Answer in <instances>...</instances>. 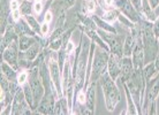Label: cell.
Segmentation results:
<instances>
[{
    "label": "cell",
    "mask_w": 159,
    "mask_h": 115,
    "mask_svg": "<svg viewBox=\"0 0 159 115\" xmlns=\"http://www.w3.org/2000/svg\"><path fill=\"white\" fill-rule=\"evenodd\" d=\"M102 86H103V92L105 95V105L108 111H114L116 104L120 100V92L116 86V81L112 78L108 73H104L99 77Z\"/></svg>",
    "instance_id": "6da1fadb"
},
{
    "label": "cell",
    "mask_w": 159,
    "mask_h": 115,
    "mask_svg": "<svg viewBox=\"0 0 159 115\" xmlns=\"http://www.w3.org/2000/svg\"><path fill=\"white\" fill-rule=\"evenodd\" d=\"M108 58L110 55L107 54V51L97 48L96 50L95 58L92 60V70H91V82L98 81L99 77L103 75L108 64Z\"/></svg>",
    "instance_id": "7a4b0ae2"
},
{
    "label": "cell",
    "mask_w": 159,
    "mask_h": 115,
    "mask_svg": "<svg viewBox=\"0 0 159 115\" xmlns=\"http://www.w3.org/2000/svg\"><path fill=\"white\" fill-rule=\"evenodd\" d=\"M99 36L103 38V40L108 45L111 53H114L116 55H119L122 58L123 56V50H122V44L120 42L119 37L116 36V33H107L105 30H100Z\"/></svg>",
    "instance_id": "3957f363"
},
{
    "label": "cell",
    "mask_w": 159,
    "mask_h": 115,
    "mask_svg": "<svg viewBox=\"0 0 159 115\" xmlns=\"http://www.w3.org/2000/svg\"><path fill=\"white\" fill-rule=\"evenodd\" d=\"M148 90H147V100H145V105L144 108H152V111H150V114H155V101L157 99V95H159V74L153 81L151 82V84H147Z\"/></svg>",
    "instance_id": "277c9868"
},
{
    "label": "cell",
    "mask_w": 159,
    "mask_h": 115,
    "mask_svg": "<svg viewBox=\"0 0 159 115\" xmlns=\"http://www.w3.org/2000/svg\"><path fill=\"white\" fill-rule=\"evenodd\" d=\"M30 86H31V91L34 95V100H35V108H37L38 104L40 100L43 99L44 95V87L43 84L40 83L39 77L37 75V70H32L30 73Z\"/></svg>",
    "instance_id": "5b68a950"
},
{
    "label": "cell",
    "mask_w": 159,
    "mask_h": 115,
    "mask_svg": "<svg viewBox=\"0 0 159 115\" xmlns=\"http://www.w3.org/2000/svg\"><path fill=\"white\" fill-rule=\"evenodd\" d=\"M116 6L122 12L125 16H127L129 21L131 22H139V13L136 11V8L133 6L129 0H116Z\"/></svg>",
    "instance_id": "8992f818"
},
{
    "label": "cell",
    "mask_w": 159,
    "mask_h": 115,
    "mask_svg": "<svg viewBox=\"0 0 159 115\" xmlns=\"http://www.w3.org/2000/svg\"><path fill=\"white\" fill-rule=\"evenodd\" d=\"M107 69L110 76L114 81H116L118 77L121 75V56L116 55L114 53H111V55L108 58Z\"/></svg>",
    "instance_id": "52a82bcc"
},
{
    "label": "cell",
    "mask_w": 159,
    "mask_h": 115,
    "mask_svg": "<svg viewBox=\"0 0 159 115\" xmlns=\"http://www.w3.org/2000/svg\"><path fill=\"white\" fill-rule=\"evenodd\" d=\"M24 99H25L24 92L22 90H19L15 93V97H14V100H13V106H12L13 114H29L30 113L27 109Z\"/></svg>",
    "instance_id": "ba28073f"
},
{
    "label": "cell",
    "mask_w": 159,
    "mask_h": 115,
    "mask_svg": "<svg viewBox=\"0 0 159 115\" xmlns=\"http://www.w3.org/2000/svg\"><path fill=\"white\" fill-rule=\"evenodd\" d=\"M54 106H56V104H54L53 97H52L51 92L48 91V93H46L45 97L40 100L37 108L43 114H52V113H54Z\"/></svg>",
    "instance_id": "9c48e42d"
},
{
    "label": "cell",
    "mask_w": 159,
    "mask_h": 115,
    "mask_svg": "<svg viewBox=\"0 0 159 115\" xmlns=\"http://www.w3.org/2000/svg\"><path fill=\"white\" fill-rule=\"evenodd\" d=\"M48 67H50V75H51V78L52 81H53V84L56 85V89L57 91H58V93L59 95H61V89H60V66L58 64V62H57L56 60L53 59V58H51V60H50V62H48Z\"/></svg>",
    "instance_id": "30bf717a"
},
{
    "label": "cell",
    "mask_w": 159,
    "mask_h": 115,
    "mask_svg": "<svg viewBox=\"0 0 159 115\" xmlns=\"http://www.w3.org/2000/svg\"><path fill=\"white\" fill-rule=\"evenodd\" d=\"M134 72V64H133V60L129 56H122L121 58V77L125 81H127L130 75Z\"/></svg>",
    "instance_id": "8fae6325"
},
{
    "label": "cell",
    "mask_w": 159,
    "mask_h": 115,
    "mask_svg": "<svg viewBox=\"0 0 159 115\" xmlns=\"http://www.w3.org/2000/svg\"><path fill=\"white\" fill-rule=\"evenodd\" d=\"M4 59L9 64H13L14 68H16V61H17V48H16L15 42L8 45V47L4 51Z\"/></svg>",
    "instance_id": "7c38bea8"
},
{
    "label": "cell",
    "mask_w": 159,
    "mask_h": 115,
    "mask_svg": "<svg viewBox=\"0 0 159 115\" xmlns=\"http://www.w3.org/2000/svg\"><path fill=\"white\" fill-rule=\"evenodd\" d=\"M95 98H96V82H91L90 85L88 86L87 91V105L88 109L93 112L95 109Z\"/></svg>",
    "instance_id": "4fadbf2b"
},
{
    "label": "cell",
    "mask_w": 159,
    "mask_h": 115,
    "mask_svg": "<svg viewBox=\"0 0 159 115\" xmlns=\"http://www.w3.org/2000/svg\"><path fill=\"white\" fill-rule=\"evenodd\" d=\"M136 42H137V39L134 36H131V35L126 37L125 44H123V47H122L123 56H130L133 54V51H134V48L136 46Z\"/></svg>",
    "instance_id": "5bb4252c"
},
{
    "label": "cell",
    "mask_w": 159,
    "mask_h": 115,
    "mask_svg": "<svg viewBox=\"0 0 159 115\" xmlns=\"http://www.w3.org/2000/svg\"><path fill=\"white\" fill-rule=\"evenodd\" d=\"M14 38H15V33L13 31V29L9 27L7 29L6 33L4 35L2 40H1V52H4L8 47V45L12 43V42H14Z\"/></svg>",
    "instance_id": "9a60e30c"
},
{
    "label": "cell",
    "mask_w": 159,
    "mask_h": 115,
    "mask_svg": "<svg viewBox=\"0 0 159 115\" xmlns=\"http://www.w3.org/2000/svg\"><path fill=\"white\" fill-rule=\"evenodd\" d=\"M36 43L34 38L31 37H28L25 35H22L20 37V42H19V47H20L21 51H27L29 47H31L34 44Z\"/></svg>",
    "instance_id": "2e32d148"
},
{
    "label": "cell",
    "mask_w": 159,
    "mask_h": 115,
    "mask_svg": "<svg viewBox=\"0 0 159 115\" xmlns=\"http://www.w3.org/2000/svg\"><path fill=\"white\" fill-rule=\"evenodd\" d=\"M141 12H143L145 14V16L148 17L149 21H155L157 19L153 11H152L151 6L149 4V0H142V9H141Z\"/></svg>",
    "instance_id": "e0dca14e"
},
{
    "label": "cell",
    "mask_w": 159,
    "mask_h": 115,
    "mask_svg": "<svg viewBox=\"0 0 159 115\" xmlns=\"http://www.w3.org/2000/svg\"><path fill=\"white\" fill-rule=\"evenodd\" d=\"M119 12L116 11V9H110L107 12H105L103 14V20L106 21L107 23H113V22H116V20H119Z\"/></svg>",
    "instance_id": "ac0fdd59"
},
{
    "label": "cell",
    "mask_w": 159,
    "mask_h": 115,
    "mask_svg": "<svg viewBox=\"0 0 159 115\" xmlns=\"http://www.w3.org/2000/svg\"><path fill=\"white\" fill-rule=\"evenodd\" d=\"M1 69H2V74H4V75L7 77L9 82H13V81H15L16 73H15V70H14L12 67H9V66L6 64V62H2V64H1Z\"/></svg>",
    "instance_id": "d6986e66"
},
{
    "label": "cell",
    "mask_w": 159,
    "mask_h": 115,
    "mask_svg": "<svg viewBox=\"0 0 159 115\" xmlns=\"http://www.w3.org/2000/svg\"><path fill=\"white\" fill-rule=\"evenodd\" d=\"M92 20L95 21V23L97 24L99 28L103 29V30L116 33V29L113 28V27H111V25H110V23H107L106 21H105V22H103V20H102V19H99L97 15H92Z\"/></svg>",
    "instance_id": "ffe728a7"
},
{
    "label": "cell",
    "mask_w": 159,
    "mask_h": 115,
    "mask_svg": "<svg viewBox=\"0 0 159 115\" xmlns=\"http://www.w3.org/2000/svg\"><path fill=\"white\" fill-rule=\"evenodd\" d=\"M38 50H39V46H38V44L37 43H35L31 47H29L28 50L25 51V53H24V58L28 60V61H32V60L37 56Z\"/></svg>",
    "instance_id": "44dd1931"
},
{
    "label": "cell",
    "mask_w": 159,
    "mask_h": 115,
    "mask_svg": "<svg viewBox=\"0 0 159 115\" xmlns=\"http://www.w3.org/2000/svg\"><path fill=\"white\" fill-rule=\"evenodd\" d=\"M15 29H16V32L20 33L21 36H22V35H31L32 33L30 28H29V25H27L23 20H21L17 22V24L15 25Z\"/></svg>",
    "instance_id": "7402d4cb"
},
{
    "label": "cell",
    "mask_w": 159,
    "mask_h": 115,
    "mask_svg": "<svg viewBox=\"0 0 159 115\" xmlns=\"http://www.w3.org/2000/svg\"><path fill=\"white\" fill-rule=\"evenodd\" d=\"M23 92H24V95H25V100H27V103H28L31 107L35 108V100H34V95H32L30 84H25V85H24Z\"/></svg>",
    "instance_id": "603a6c76"
},
{
    "label": "cell",
    "mask_w": 159,
    "mask_h": 115,
    "mask_svg": "<svg viewBox=\"0 0 159 115\" xmlns=\"http://www.w3.org/2000/svg\"><path fill=\"white\" fill-rule=\"evenodd\" d=\"M7 4L6 0H1V32H4L6 23H7Z\"/></svg>",
    "instance_id": "cb8c5ba5"
},
{
    "label": "cell",
    "mask_w": 159,
    "mask_h": 115,
    "mask_svg": "<svg viewBox=\"0 0 159 115\" xmlns=\"http://www.w3.org/2000/svg\"><path fill=\"white\" fill-rule=\"evenodd\" d=\"M126 82V81H125ZM125 90H126V95H127V104H128V114H137L139 112L136 111L135 106H134V100H131L133 98H131L130 95V92H129V90H128V87L126 86V84H125Z\"/></svg>",
    "instance_id": "d4e9b609"
},
{
    "label": "cell",
    "mask_w": 159,
    "mask_h": 115,
    "mask_svg": "<svg viewBox=\"0 0 159 115\" xmlns=\"http://www.w3.org/2000/svg\"><path fill=\"white\" fill-rule=\"evenodd\" d=\"M96 9L95 0H84L83 1V12L84 13H93Z\"/></svg>",
    "instance_id": "484cf974"
},
{
    "label": "cell",
    "mask_w": 159,
    "mask_h": 115,
    "mask_svg": "<svg viewBox=\"0 0 159 115\" xmlns=\"http://www.w3.org/2000/svg\"><path fill=\"white\" fill-rule=\"evenodd\" d=\"M25 20H27V22H28V24L31 27L32 30H35V31H40V27L38 25V23H37V21L34 19V16H31L30 14L29 15H25Z\"/></svg>",
    "instance_id": "4316f807"
},
{
    "label": "cell",
    "mask_w": 159,
    "mask_h": 115,
    "mask_svg": "<svg viewBox=\"0 0 159 115\" xmlns=\"http://www.w3.org/2000/svg\"><path fill=\"white\" fill-rule=\"evenodd\" d=\"M20 11L23 15H29V14H30V11H31V4H30L29 1H27V0H24L23 2L21 4Z\"/></svg>",
    "instance_id": "83f0119b"
},
{
    "label": "cell",
    "mask_w": 159,
    "mask_h": 115,
    "mask_svg": "<svg viewBox=\"0 0 159 115\" xmlns=\"http://www.w3.org/2000/svg\"><path fill=\"white\" fill-rule=\"evenodd\" d=\"M62 46V38H56V39H53L50 44V48L53 50V51H58L60 47Z\"/></svg>",
    "instance_id": "f1b7e54d"
},
{
    "label": "cell",
    "mask_w": 159,
    "mask_h": 115,
    "mask_svg": "<svg viewBox=\"0 0 159 115\" xmlns=\"http://www.w3.org/2000/svg\"><path fill=\"white\" fill-rule=\"evenodd\" d=\"M76 99H77V103L79 104H81V105H85V103H87V95H85V92L82 91V90L77 91Z\"/></svg>",
    "instance_id": "f546056e"
},
{
    "label": "cell",
    "mask_w": 159,
    "mask_h": 115,
    "mask_svg": "<svg viewBox=\"0 0 159 115\" xmlns=\"http://www.w3.org/2000/svg\"><path fill=\"white\" fill-rule=\"evenodd\" d=\"M76 2V0H60L59 4L62 8H70L72 6H74V4Z\"/></svg>",
    "instance_id": "4dcf8cb0"
},
{
    "label": "cell",
    "mask_w": 159,
    "mask_h": 115,
    "mask_svg": "<svg viewBox=\"0 0 159 115\" xmlns=\"http://www.w3.org/2000/svg\"><path fill=\"white\" fill-rule=\"evenodd\" d=\"M66 15L65 13H62L61 15L58 17V21H57V28H64V25H66Z\"/></svg>",
    "instance_id": "1f68e13d"
},
{
    "label": "cell",
    "mask_w": 159,
    "mask_h": 115,
    "mask_svg": "<svg viewBox=\"0 0 159 115\" xmlns=\"http://www.w3.org/2000/svg\"><path fill=\"white\" fill-rule=\"evenodd\" d=\"M27 79H28V73H21L20 75L17 76V83L21 84V85H23V84H25V82H27Z\"/></svg>",
    "instance_id": "d6a6232c"
},
{
    "label": "cell",
    "mask_w": 159,
    "mask_h": 115,
    "mask_svg": "<svg viewBox=\"0 0 159 115\" xmlns=\"http://www.w3.org/2000/svg\"><path fill=\"white\" fill-rule=\"evenodd\" d=\"M152 29H153V32H155V36L158 38L159 37V17H157L152 24Z\"/></svg>",
    "instance_id": "836d02e7"
},
{
    "label": "cell",
    "mask_w": 159,
    "mask_h": 115,
    "mask_svg": "<svg viewBox=\"0 0 159 115\" xmlns=\"http://www.w3.org/2000/svg\"><path fill=\"white\" fill-rule=\"evenodd\" d=\"M130 2L136 8V11L141 12V9H142V0H130Z\"/></svg>",
    "instance_id": "e575fe53"
},
{
    "label": "cell",
    "mask_w": 159,
    "mask_h": 115,
    "mask_svg": "<svg viewBox=\"0 0 159 115\" xmlns=\"http://www.w3.org/2000/svg\"><path fill=\"white\" fill-rule=\"evenodd\" d=\"M20 15H21V11H20V9L12 11V19L14 21H19V20H20Z\"/></svg>",
    "instance_id": "d590c367"
},
{
    "label": "cell",
    "mask_w": 159,
    "mask_h": 115,
    "mask_svg": "<svg viewBox=\"0 0 159 115\" xmlns=\"http://www.w3.org/2000/svg\"><path fill=\"white\" fill-rule=\"evenodd\" d=\"M73 50H74V44L72 42H68L67 45H66V53L67 54H72Z\"/></svg>",
    "instance_id": "8d00e7d4"
},
{
    "label": "cell",
    "mask_w": 159,
    "mask_h": 115,
    "mask_svg": "<svg viewBox=\"0 0 159 115\" xmlns=\"http://www.w3.org/2000/svg\"><path fill=\"white\" fill-rule=\"evenodd\" d=\"M42 9H43V6H42V2H36V4L34 5V11L36 14H39L42 12Z\"/></svg>",
    "instance_id": "74e56055"
},
{
    "label": "cell",
    "mask_w": 159,
    "mask_h": 115,
    "mask_svg": "<svg viewBox=\"0 0 159 115\" xmlns=\"http://www.w3.org/2000/svg\"><path fill=\"white\" fill-rule=\"evenodd\" d=\"M40 32L43 33V35H46L48 32V22H45V23H43L42 25H40Z\"/></svg>",
    "instance_id": "f35d334b"
},
{
    "label": "cell",
    "mask_w": 159,
    "mask_h": 115,
    "mask_svg": "<svg viewBox=\"0 0 159 115\" xmlns=\"http://www.w3.org/2000/svg\"><path fill=\"white\" fill-rule=\"evenodd\" d=\"M103 2H104V6H106V7H112L113 5H116V0H103Z\"/></svg>",
    "instance_id": "ab89813d"
},
{
    "label": "cell",
    "mask_w": 159,
    "mask_h": 115,
    "mask_svg": "<svg viewBox=\"0 0 159 115\" xmlns=\"http://www.w3.org/2000/svg\"><path fill=\"white\" fill-rule=\"evenodd\" d=\"M16 9H19V2H17V0H12V2H11V11H16Z\"/></svg>",
    "instance_id": "60d3db41"
},
{
    "label": "cell",
    "mask_w": 159,
    "mask_h": 115,
    "mask_svg": "<svg viewBox=\"0 0 159 115\" xmlns=\"http://www.w3.org/2000/svg\"><path fill=\"white\" fill-rule=\"evenodd\" d=\"M149 2H150V6H151L152 9H155L159 5V0H149Z\"/></svg>",
    "instance_id": "b9f144b4"
},
{
    "label": "cell",
    "mask_w": 159,
    "mask_h": 115,
    "mask_svg": "<svg viewBox=\"0 0 159 115\" xmlns=\"http://www.w3.org/2000/svg\"><path fill=\"white\" fill-rule=\"evenodd\" d=\"M51 20H52V13L48 11V12H46V14H45V22H50Z\"/></svg>",
    "instance_id": "7bdbcfd3"
},
{
    "label": "cell",
    "mask_w": 159,
    "mask_h": 115,
    "mask_svg": "<svg viewBox=\"0 0 159 115\" xmlns=\"http://www.w3.org/2000/svg\"><path fill=\"white\" fill-rule=\"evenodd\" d=\"M36 2H42V0H36Z\"/></svg>",
    "instance_id": "ee69618b"
},
{
    "label": "cell",
    "mask_w": 159,
    "mask_h": 115,
    "mask_svg": "<svg viewBox=\"0 0 159 115\" xmlns=\"http://www.w3.org/2000/svg\"><path fill=\"white\" fill-rule=\"evenodd\" d=\"M158 43H159V37H158Z\"/></svg>",
    "instance_id": "f6af8a7d"
},
{
    "label": "cell",
    "mask_w": 159,
    "mask_h": 115,
    "mask_svg": "<svg viewBox=\"0 0 159 115\" xmlns=\"http://www.w3.org/2000/svg\"><path fill=\"white\" fill-rule=\"evenodd\" d=\"M95 1H96V0H95Z\"/></svg>",
    "instance_id": "bcb514c9"
}]
</instances>
